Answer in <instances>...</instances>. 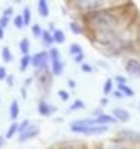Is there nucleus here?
<instances>
[{
    "label": "nucleus",
    "instance_id": "nucleus-33",
    "mask_svg": "<svg viewBox=\"0 0 140 149\" xmlns=\"http://www.w3.org/2000/svg\"><path fill=\"white\" fill-rule=\"evenodd\" d=\"M113 80H115L118 84H127V77H124V75H116Z\"/></svg>",
    "mask_w": 140,
    "mask_h": 149
},
{
    "label": "nucleus",
    "instance_id": "nucleus-22",
    "mask_svg": "<svg viewBox=\"0 0 140 149\" xmlns=\"http://www.w3.org/2000/svg\"><path fill=\"white\" fill-rule=\"evenodd\" d=\"M118 91H120L122 93H124V96H127V98L134 96V91L131 89L128 84H118Z\"/></svg>",
    "mask_w": 140,
    "mask_h": 149
},
{
    "label": "nucleus",
    "instance_id": "nucleus-9",
    "mask_svg": "<svg viewBox=\"0 0 140 149\" xmlns=\"http://www.w3.org/2000/svg\"><path fill=\"white\" fill-rule=\"evenodd\" d=\"M111 116L115 118L118 122H122V124H127V122L131 119V115L130 111L124 107H115L111 110Z\"/></svg>",
    "mask_w": 140,
    "mask_h": 149
},
{
    "label": "nucleus",
    "instance_id": "nucleus-35",
    "mask_svg": "<svg viewBox=\"0 0 140 149\" xmlns=\"http://www.w3.org/2000/svg\"><path fill=\"white\" fill-rule=\"evenodd\" d=\"M74 62H75V63H80V65H83V63H84V53H81V54L75 56V57H74Z\"/></svg>",
    "mask_w": 140,
    "mask_h": 149
},
{
    "label": "nucleus",
    "instance_id": "nucleus-7",
    "mask_svg": "<svg viewBox=\"0 0 140 149\" xmlns=\"http://www.w3.org/2000/svg\"><path fill=\"white\" fill-rule=\"evenodd\" d=\"M50 54L47 51H38L35 56H32V65L38 69V71H44L47 69V63H48Z\"/></svg>",
    "mask_w": 140,
    "mask_h": 149
},
{
    "label": "nucleus",
    "instance_id": "nucleus-16",
    "mask_svg": "<svg viewBox=\"0 0 140 149\" xmlns=\"http://www.w3.org/2000/svg\"><path fill=\"white\" fill-rule=\"evenodd\" d=\"M42 42L45 44L47 47H51L54 44V38H53V32H48V30H44L42 32Z\"/></svg>",
    "mask_w": 140,
    "mask_h": 149
},
{
    "label": "nucleus",
    "instance_id": "nucleus-44",
    "mask_svg": "<svg viewBox=\"0 0 140 149\" xmlns=\"http://www.w3.org/2000/svg\"><path fill=\"white\" fill-rule=\"evenodd\" d=\"M137 39H139V42H140V29H139V33H137Z\"/></svg>",
    "mask_w": 140,
    "mask_h": 149
},
{
    "label": "nucleus",
    "instance_id": "nucleus-19",
    "mask_svg": "<svg viewBox=\"0 0 140 149\" xmlns=\"http://www.w3.org/2000/svg\"><path fill=\"white\" fill-rule=\"evenodd\" d=\"M18 125H20V124H17V122H12V124L9 125V128H8V131H6L5 139H12L15 134H18Z\"/></svg>",
    "mask_w": 140,
    "mask_h": 149
},
{
    "label": "nucleus",
    "instance_id": "nucleus-47",
    "mask_svg": "<svg viewBox=\"0 0 140 149\" xmlns=\"http://www.w3.org/2000/svg\"><path fill=\"white\" fill-rule=\"evenodd\" d=\"M97 149H100V148H97Z\"/></svg>",
    "mask_w": 140,
    "mask_h": 149
},
{
    "label": "nucleus",
    "instance_id": "nucleus-3",
    "mask_svg": "<svg viewBox=\"0 0 140 149\" xmlns=\"http://www.w3.org/2000/svg\"><path fill=\"white\" fill-rule=\"evenodd\" d=\"M72 133H78V134H84V136H101L104 133H107L109 127H102V125H92V127H78L71 124L69 125Z\"/></svg>",
    "mask_w": 140,
    "mask_h": 149
},
{
    "label": "nucleus",
    "instance_id": "nucleus-23",
    "mask_svg": "<svg viewBox=\"0 0 140 149\" xmlns=\"http://www.w3.org/2000/svg\"><path fill=\"white\" fill-rule=\"evenodd\" d=\"M29 65H32V56H23L21 60H20V69L21 71H26L29 68Z\"/></svg>",
    "mask_w": 140,
    "mask_h": 149
},
{
    "label": "nucleus",
    "instance_id": "nucleus-2",
    "mask_svg": "<svg viewBox=\"0 0 140 149\" xmlns=\"http://www.w3.org/2000/svg\"><path fill=\"white\" fill-rule=\"evenodd\" d=\"M71 5L83 17H87V15H92L95 12H100V11H104V9L118 8V6L124 5V3L106 2V0H75V2H71Z\"/></svg>",
    "mask_w": 140,
    "mask_h": 149
},
{
    "label": "nucleus",
    "instance_id": "nucleus-25",
    "mask_svg": "<svg viewBox=\"0 0 140 149\" xmlns=\"http://www.w3.org/2000/svg\"><path fill=\"white\" fill-rule=\"evenodd\" d=\"M81 53H83V50H81L80 44H71V45H69V54H72L74 57L81 54Z\"/></svg>",
    "mask_w": 140,
    "mask_h": 149
},
{
    "label": "nucleus",
    "instance_id": "nucleus-39",
    "mask_svg": "<svg viewBox=\"0 0 140 149\" xmlns=\"http://www.w3.org/2000/svg\"><path fill=\"white\" fill-rule=\"evenodd\" d=\"M6 81H8V84H9V86H12V84H14V77H12V75H8Z\"/></svg>",
    "mask_w": 140,
    "mask_h": 149
},
{
    "label": "nucleus",
    "instance_id": "nucleus-1",
    "mask_svg": "<svg viewBox=\"0 0 140 149\" xmlns=\"http://www.w3.org/2000/svg\"><path fill=\"white\" fill-rule=\"evenodd\" d=\"M127 5V3H124ZM120 5V6H124ZM120 6L110 8L100 12H95L92 15L83 17L84 27L87 33L95 32H124L125 30V9Z\"/></svg>",
    "mask_w": 140,
    "mask_h": 149
},
{
    "label": "nucleus",
    "instance_id": "nucleus-32",
    "mask_svg": "<svg viewBox=\"0 0 140 149\" xmlns=\"http://www.w3.org/2000/svg\"><path fill=\"white\" fill-rule=\"evenodd\" d=\"M57 95H59V98L62 100V101H68V100H69V93H68L66 91H59Z\"/></svg>",
    "mask_w": 140,
    "mask_h": 149
},
{
    "label": "nucleus",
    "instance_id": "nucleus-21",
    "mask_svg": "<svg viewBox=\"0 0 140 149\" xmlns=\"http://www.w3.org/2000/svg\"><path fill=\"white\" fill-rule=\"evenodd\" d=\"M59 149H86V146L81 142H68V143L62 145Z\"/></svg>",
    "mask_w": 140,
    "mask_h": 149
},
{
    "label": "nucleus",
    "instance_id": "nucleus-15",
    "mask_svg": "<svg viewBox=\"0 0 140 149\" xmlns=\"http://www.w3.org/2000/svg\"><path fill=\"white\" fill-rule=\"evenodd\" d=\"M69 29H71V32L74 35H83L86 32V27L81 26L78 21H71V23H69Z\"/></svg>",
    "mask_w": 140,
    "mask_h": 149
},
{
    "label": "nucleus",
    "instance_id": "nucleus-26",
    "mask_svg": "<svg viewBox=\"0 0 140 149\" xmlns=\"http://www.w3.org/2000/svg\"><path fill=\"white\" fill-rule=\"evenodd\" d=\"M2 59H3V62H6V63H9L12 60V53H11L9 47H3L2 48Z\"/></svg>",
    "mask_w": 140,
    "mask_h": 149
},
{
    "label": "nucleus",
    "instance_id": "nucleus-31",
    "mask_svg": "<svg viewBox=\"0 0 140 149\" xmlns=\"http://www.w3.org/2000/svg\"><path fill=\"white\" fill-rule=\"evenodd\" d=\"M81 71H83V72H87V74H91V72H93V66L84 62V63L81 65Z\"/></svg>",
    "mask_w": 140,
    "mask_h": 149
},
{
    "label": "nucleus",
    "instance_id": "nucleus-42",
    "mask_svg": "<svg viewBox=\"0 0 140 149\" xmlns=\"http://www.w3.org/2000/svg\"><path fill=\"white\" fill-rule=\"evenodd\" d=\"M5 140H6V139H5L3 136H0V149L3 148V145H5Z\"/></svg>",
    "mask_w": 140,
    "mask_h": 149
},
{
    "label": "nucleus",
    "instance_id": "nucleus-27",
    "mask_svg": "<svg viewBox=\"0 0 140 149\" xmlns=\"http://www.w3.org/2000/svg\"><path fill=\"white\" fill-rule=\"evenodd\" d=\"M81 109H84V102H83L81 100H75V101L71 104V107H69V110H71V111L81 110Z\"/></svg>",
    "mask_w": 140,
    "mask_h": 149
},
{
    "label": "nucleus",
    "instance_id": "nucleus-24",
    "mask_svg": "<svg viewBox=\"0 0 140 149\" xmlns=\"http://www.w3.org/2000/svg\"><path fill=\"white\" fill-rule=\"evenodd\" d=\"M21 17H23V20H24V26H29V24H30V21H32V12H30V8L26 6L24 9H23Z\"/></svg>",
    "mask_w": 140,
    "mask_h": 149
},
{
    "label": "nucleus",
    "instance_id": "nucleus-12",
    "mask_svg": "<svg viewBox=\"0 0 140 149\" xmlns=\"http://www.w3.org/2000/svg\"><path fill=\"white\" fill-rule=\"evenodd\" d=\"M98 148L100 149H127V145L122 143L120 140H118V139H113V140H109V142H104Z\"/></svg>",
    "mask_w": 140,
    "mask_h": 149
},
{
    "label": "nucleus",
    "instance_id": "nucleus-6",
    "mask_svg": "<svg viewBox=\"0 0 140 149\" xmlns=\"http://www.w3.org/2000/svg\"><path fill=\"white\" fill-rule=\"evenodd\" d=\"M125 71L131 78H140V59H136V57L127 59Z\"/></svg>",
    "mask_w": 140,
    "mask_h": 149
},
{
    "label": "nucleus",
    "instance_id": "nucleus-40",
    "mask_svg": "<svg viewBox=\"0 0 140 149\" xmlns=\"http://www.w3.org/2000/svg\"><path fill=\"white\" fill-rule=\"evenodd\" d=\"M77 84H75V81L74 80H68V87H71V89H74Z\"/></svg>",
    "mask_w": 140,
    "mask_h": 149
},
{
    "label": "nucleus",
    "instance_id": "nucleus-43",
    "mask_svg": "<svg viewBox=\"0 0 140 149\" xmlns=\"http://www.w3.org/2000/svg\"><path fill=\"white\" fill-rule=\"evenodd\" d=\"M3 36H5V29L0 27V39H3Z\"/></svg>",
    "mask_w": 140,
    "mask_h": 149
},
{
    "label": "nucleus",
    "instance_id": "nucleus-18",
    "mask_svg": "<svg viewBox=\"0 0 140 149\" xmlns=\"http://www.w3.org/2000/svg\"><path fill=\"white\" fill-rule=\"evenodd\" d=\"M53 38H54V42H56V44H63V42L66 41L65 32L60 30V29H54V30H53Z\"/></svg>",
    "mask_w": 140,
    "mask_h": 149
},
{
    "label": "nucleus",
    "instance_id": "nucleus-4",
    "mask_svg": "<svg viewBox=\"0 0 140 149\" xmlns=\"http://www.w3.org/2000/svg\"><path fill=\"white\" fill-rule=\"evenodd\" d=\"M116 139L120 140L122 143H130L133 146H140V131L134 130H120L116 134Z\"/></svg>",
    "mask_w": 140,
    "mask_h": 149
},
{
    "label": "nucleus",
    "instance_id": "nucleus-30",
    "mask_svg": "<svg viewBox=\"0 0 140 149\" xmlns=\"http://www.w3.org/2000/svg\"><path fill=\"white\" fill-rule=\"evenodd\" d=\"M30 124H32V122H30L29 119H24V120L21 122V124L18 125V134H21V133H23V131H24L26 128H27V127H29Z\"/></svg>",
    "mask_w": 140,
    "mask_h": 149
},
{
    "label": "nucleus",
    "instance_id": "nucleus-34",
    "mask_svg": "<svg viewBox=\"0 0 140 149\" xmlns=\"http://www.w3.org/2000/svg\"><path fill=\"white\" fill-rule=\"evenodd\" d=\"M8 24H9V18H8V17H3V15H2V17H0V27L5 29Z\"/></svg>",
    "mask_w": 140,
    "mask_h": 149
},
{
    "label": "nucleus",
    "instance_id": "nucleus-37",
    "mask_svg": "<svg viewBox=\"0 0 140 149\" xmlns=\"http://www.w3.org/2000/svg\"><path fill=\"white\" fill-rule=\"evenodd\" d=\"M11 15H14V9L12 8H6L5 12H3V17H8V18H9Z\"/></svg>",
    "mask_w": 140,
    "mask_h": 149
},
{
    "label": "nucleus",
    "instance_id": "nucleus-36",
    "mask_svg": "<svg viewBox=\"0 0 140 149\" xmlns=\"http://www.w3.org/2000/svg\"><path fill=\"white\" fill-rule=\"evenodd\" d=\"M8 78V72L5 66H0V80H6Z\"/></svg>",
    "mask_w": 140,
    "mask_h": 149
},
{
    "label": "nucleus",
    "instance_id": "nucleus-29",
    "mask_svg": "<svg viewBox=\"0 0 140 149\" xmlns=\"http://www.w3.org/2000/svg\"><path fill=\"white\" fill-rule=\"evenodd\" d=\"M42 32H44V30L41 29L39 24H33V26H32V33L35 35V36H39V38H41V36H42Z\"/></svg>",
    "mask_w": 140,
    "mask_h": 149
},
{
    "label": "nucleus",
    "instance_id": "nucleus-5",
    "mask_svg": "<svg viewBox=\"0 0 140 149\" xmlns=\"http://www.w3.org/2000/svg\"><path fill=\"white\" fill-rule=\"evenodd\" d=\"M50 60H51V74L53 75H62L63 74V62L60 60V54L57 48L48 50Z\"/></svg>",
    "mask_w": 140,
    "mask_h": 149
},
{
    "label": "nucleus",
    "instance_id": "nucleus-38",
    "mask_svg": "<svg viewBox=\"0 0 140 149\" xmlns=\"http://www.w3.org/2000/svg\"><path fill=\"white\" fill-rule=\"evenodd\" d=\"M113 96H115L116 100H120V98H124V93H122L120 91H113V93H111Z\"/></svg>",
    "mask_w": 140,
    "mask_h": 149
},
{
    "label": "nucleus",
    "instance_id": "nucleus-41",
    "mask_svg": "<svg viewBox=\"0 0 140 149\" xmlns=\"http://www.w3.org/2000/svg\"><path fill=\"white\" fill-rule=\"evenodd\" d=\"M100 104H101V106H102V107H104V106H107V104H109V100L106 98V96H104V98H102V100L100 101Z\"/></svg>",
    "mask_w": 140,
    "mask_h": 149
},
{
    "label": "nucleus",
    "instance_id": "nucleus-28",
    "mask_svg": "<svg viewBox=\"0 0 140 149\" xmlns=\"http://www.w3.org/2000/svg\"><path fill=\"white\" fill-rule=\"evenodd\" d=\"M14 26H15L17 29H23L24 27V20H23L21 15H17L15 18H14Z\"/></svg>",
    "mask_w": 140,
    "mask_h": 149
},
{
    "label": "nucleus",
    "instance_id": "nucleus-20",
    "mask_svg": "<svg viewBox=\"0 0 140 149\" xmlns=\"http://www.w3.org/2000/svg\"><path fill=\"white\" fill-rule=\"evenodd\" d=\"M29 50H30V41H29V38H23L20 41V51L23 53V56H27Z\"/></svg>",
    "mask_w": 140,
    "mask_h": 149
},
{
    "label": "nucleus",
    "instance_id": "nucleus-11",
    "mask_svg": "<svg viewBox=\"0 0 140 149\" xmlns=\"http://www.w3.org/2000/svg\"><path fill=\"white\" fill-rule=\"evenodd\" d=\"M38 111H39L41 116H51L56 111V107L50 106V104L45 102V101H39L38 102Z\"/></svg>",
    "mask_w": 140,
    "mask_h": 149
},
{
    "label": "nucleus",
    "instance_id": "nucleus-8",
    "mask_svg": "<svg viewBox=\"0 0 140 149\" xmlns=\"http://www.w3.org/2000/svg\"><path fill=\"white\" fill-rule=\"evenodd\" d=\"M38 134H39V127L30 124L27 128L23 131L21 134H18V142H20V143L27 142V140H30V139H33V137H36Z\"/></svg>",
    "mask_w": 140,
    "mask_h": 149
},
{
    "label": "nucleus",
    "instance_id": "nucleus-10",
    "mask_svg": "<svg viewBox=\"0 0 140 149\" xmlns=\"http://www.w3.org/2000/svg\"><path fill=\"white\" fill-rule=\"evenodd\" d=\"M95 124H97V125H102V127H109V125H113V124H118V120L113 118L111 115L102 113V115L95 118Z\"/></svg>",
    "mask_w": 140,
    "mask_h": 149
},
{
    "label": "nucleus",
    "instance_id": "nucleus-14",
    "mask_svg": "<svg viewBox=\"0 0 140 149\" xmlns=\"http://www.w3.org/2000/svg\"><path fill=\"white\" fill-rule=\"evenodd\" d=\"M18 115H20V104H18L17 100H14L11 102V106H9V116H11L12 122H15V119L18 118Z\"/></svg>",
    "mask_w": 140,
    "mask_h": 149
},
{
    "label": "nucleus",
    "instance_id": "nucleus-46",
    "mask_svg": "<svg viewBox=\"0 0 140 149\" xmlns=\"http://www.w3.org/2000/svg\"><path fill=\"white\" fill-rule=\"evenodd\" d=\"M0 102H2V100H0Z\"/></svg>",
    "mask_w": 140,
    "mask_h": 149
},
{
    "label": "nucleus",
    "instance_id": "nucleus-17",
    "mask_svg": "<svg viewBox=\"0 0 140 149\" xmlns=\"http://www.w3.org/2000/svg\"><path fill=\"white\" fill-rule=\"evenodd\" d=\"M113 86H115V80H113V78H107V80L104 81V86H102V93L106 96L113 93Z\"/></svg>",
    "mask_w": 140,
    "mask_h": 149
},
{
    "label": "nucleus",
    "instance_id": "nucleus-13",
    "mask_svg": "<svg viewBox=\"0 0 140 149\" xmlns=\"http://www.w3.org/2000/svg\"><path fill=\"white\" fill-rule=\"evenodd\" d=\"M36 6H38V12H39V15L41 17H48L50 15V6H48V3L45 2V0H39V2L36 3Z\"/></svg>",
    "mask_w": 140,
    "mask_h": 149
},
{
    "label": "nucleus",
    "instance_id": "nucleus-45",
    "mask_svg": "<svg viewBox=\"0 0 140 149\" xmlns=\"http://www.w3.org/2000/svg\"><path fill=\"white\" fill-rule=\"evenodd\" d=\"M139 107H140V102H139Z\"/></svg>",
    "mask_w": 140,
    "mask_h": 149
}]
</instances>
